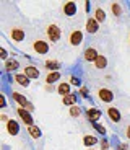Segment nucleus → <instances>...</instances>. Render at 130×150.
I'll return each mask as SVG.
<instances>
[{"label": "nucleus", "instance_id": "nucleus-1", "mask_svg": "<svg viewBox=\"0 0 130 150\" xmlns=\"http://www.w3.org/2000/svg\"><path fill=\"white\" fill-rule=\"evenodd\" d=\"M47 36H49V39L51 41H59V38H60V30L56 26V25H49V28H47Z\"/></svg>", "mask_w": 130, "mask_h": 150}, {"label": "nucleus", "instance_id": "nucleus-2", "mask_svg": "<svg viewBox=\"0 0 130 150\" xmlns=\"http://www.w3.org/2000/svg\"><path fill=\"white\" fill-rule=\"evenodd\" d=\"M98 95H99L101 101H104V103H111L112 100H114V95H112V91L108 90V88H101Z\"/></svg>", "mask_w": 130, "mask_h": 150}, {"label": "nucleus", "instance_id": "nucleus-3", "mask_svg": "<svg viewBox=\"0 0 130 150\" xmlns=\"http://www.w3.org/2000/svg\"><path fill=\"white\" fill-rule=\"evenodd\" d=\"M13 100H15V101H18L21 106H25L26 111H33V106L30 105V101H28V100H26V98L23 96V95H20V93H13Z\"/></svg>", "mask_w": 130, "mask_h": 150}, {"label": "nucleus", "instance_id": "nucleus-4", "mask_svg": "<svg viewBox=\"0 0 130 150\" xmlns=\"http://www.w3.org/2000/svg\"><path fill=\"white\" fill-rule=\"evenodd\" d=\"M82 41H83V34H82V31H80V30L72 31V34H70V44H72V46H78Z\"/></svg>", "mask_w": 130, "mask_h": 150}, {"label": "nucleus", "instance_id": "nucleus-5", "mask_svg": "<svg viewBox=\"0 0 130 150\" xmlns=\"http://www.w3.org/2000/svg\"><path fill=\"white\" fill-rule=\"evenodd\" d=\"M33 47H34V51H36L37 54H46L49 51V46L46 44L44 41H34Z\"/></svg>", "mask_w": 130, "mask_h": 150}, {"label": "nucleus", "instance_id": "nucleus-6", "mask_svg": "<svg viewBox=\"0 0 130 150\" xmlns=\"http://www.w3.org/2000/svg\"><path fill=\"white\" fill-rule=\"evenodd\" d=\"M18 114L21 116V119L25 121V124H28V126H33V117H31L30 111H26L25 108H20V109H18Z\"/></svg>", "mask_w": 130, "mask_h": 150}, {"label": "nucleus", "instance_id": "nucleus-7", "mask_svg": "<svg viewBox=\"0 0 130 150\" xmlns=\"http://www.w3.org/2000/svg\"><path fill=\"white\" fill-rule=\"evenodd\" d=\"M75 11H77V5H75V2H67V4L63 5V13L68 16L75 15Z\"/></svg>", "mask_w": 130, "mask_h": 150}, {"label": "nucleus", "instance_id": "nucleus-8", "mask_svg": "<svg viewBox=\"0 0 130 150\" xmlns=\"http://www.w3.org/2000/svg\"><path fill=\"white\" fill-rule=\"evenodd\" d=\"M7 129H8V134L16 135V134H18V131H20L18 122H16V121H13V119H10V121L7 122Z\"/></svg>", "mask_w": 130, "mask_h": 150}, {"label": "nucleus", "instance_id": "nucleus-9", "mask_svg": "<svg viewBox=\"0 0 130 150\" xmlns=\"http://www.w3.org/2000/svg\"><path fill=\"white\" fill-rule=\"evenodd\" d=\"M98 21H96V18H89L88 20V23H86V30L89 31V33H96L98 31Z\"/></svg>", "mask_w": 130, "mask_h": 150}, {"label": "nucleus", "instance_id": "nucleus-10", "mask_svg": "<svg viewBox=\"0 0 130 150\" xmlns=\"http://www.w3.org/2000/svg\"><path fill=\"white\" fill-rule=\"evenodd\" d=\"M85 59L86 60H96L98 59V52H96V49H93V47H89V49H86V52H85Z\"/></svg>", "mask_w": 130, "mask_h": 150}, {"label": "nucleus", "instance_id": "nucleus-11", "mask_svg": "<svg viewBox=\"0 0 130 150\" xmlns=\"http://www.w3.org/2000/svg\"><path fill=\"white\" fill-rule=\"evenodd\" d=\"M25 75L30 77V79H37V77H39V70L34 69V67H26L25 69Z\"/></svg>", "mask_w": 130, "mask_h": 150}, {"label": "nucleus", "instance_id": "nucleus-12", "mask_svg": "<svg viewBox=\"0 0 130 150\" xmlns=\"http://www.w3.org/2000/svg\"><path fill=\"white\" fill-rule=\"evenodd\" d=\"M99 116H101L99 109H89V111H88V119L93 121V122H96V121L99 119Z\"/></svg>", "mask_w": 130, "mask_h": 150}, {"label": "nucleus", "instance_id": "nucleus-13", "mask_svg": "<svg viewBox=\"0 0 130 150\" xmlns=\"http://www.w3.org/2000/svg\"><path fill=\"white\" fill-rule=\"evenodd\" d=\"M108 116L111 117L112 121H120V112L117 111L115 108H109L108 109Z\"/></svg>", "mask_w": 130, "mask_h": 150}, {"label": "nucleus", "instance_id": "nucleus-14", "mask_svg": "<svg viewBox=\"0 0 130 150\" xmlns=\"http://www.w3.org/2000/svg\"><path fill=\"white\" fill-rule=\"evenodd\" d=\"M57 91H59L62 96H67V95H70V85H68V83H60Z\"/></svg>", "mask_w": 130, "mask_h": 150}, {"label": "nucleus", "instance_id": "nucleus-15", "mask_svg": "<svg viewBox=\"0 0 130 150\" xmlns=\"http://www.w3.org/2000/svg\"><path fill=\"white\" fill-rule=\"evenodd\" d=\"M15 80L20 83V85H23V86H28V85H30V79H28V77H26L25 74H23V75H21V74H20V75H16V77H15Z\"/></svg>", "mask_w": 130, "mask_h": 150}, {"label": "nucleus", "instance_id": "nucleus-16", "mask_svg": "<svg viewBox=\"0 0 130 150\" xmlns=\"http://www.w3.org/2000/svg\"><path fill=\"white\" fill-rule=\"evenodd\" d=\"M106 64H108V59H106L104 56H98V59L94 60V65H96L98 69H104Z\"/></svg>", "mask_w": 130, "mask_h": 150}, {"label": "nucleus", "instance_id": "nucleus-17", "mask_svg": "<svg viewBox=\"0 0 130 150\" xmlns=\"http://www.w3.org/2000/svg\"><path fill=\"white\" fill-rule=\"evenodd\" d=\"M11 38H13V39H15V41H21L23 38H25V33H23L21 30H11Z\"/></svg>", "mask_w": 130, "mask_h": 150}, {"label": "nucleus", "instance_id": "nucleus-18", "mask_svg": "<svg viewBox=\"0 0 130 150\" xmlns=\"http://www.w3.org/2000/svg\"><path fill=\"white\" fill-rule=\"evenodd\" d=\"M75 100H77V96H75V95H67V96H63V105H67V106H73Z\"/></svg>", "mask_w": 130, "mask_h": 150}, {"label": "nucleus", "instance_id": "nucleus-19", "mask_svg": "<svg viewBox=\"0 0 130 150\" xmlns=\"http://www.w3.org/2000/svg\"><path fill=\"white\" fill-rule=\"evenodd\" d=\"M28 131H30V134L33 135L34 139H39V137H41V131H39V127H36V126H30Z\"/></svg>", "mask_w": 130, "mask_h": 150}, {"label": "nucleus", "instance_id": "nucleus-20", "mask_svg": "<svg viewBox=\"0 0 130 150\" xmlns=\"http://www.w3.org/2000/svg\"><path fill=\"white\" fill-rule=\"evenodd\" d=\"M59 79H60V75L57 74V72H51V74L47 75V83H54V82H57Z\"/></svg>", "mask_w": 130, "mask_h": 150}, {"label": "nucleus", "instance_id": "nucleus-21", "mask_svg": "<svg viewBox=\"0 0 130 150\" xmlns=\"http://www.w3.org/2000/svg\"><path fill=\"white\" fill-rule=\"evenodd\" d=\"M5 69H7L8 72L15 70V69H18V62H16V60H8L7 64H5Z\"/></svg>", "mask_w": 130, "mask_h": 150}, {"label": "nucleus", "instance_id": "nucleus-22", "mask_svg": "<svg viewBox=\"0 0 130 150\" xmlns=\"http://www.w3.org/2000/svg\"><path fill=\"white\" fill-rule=\"evenodd\" d=\"M46 67L51 69V70H56V69L60 67V64L57 62V60H47V62H46Z\"/></svg>", "mask_w": 130, "mask_h": 150}, {"label": "nucleus", "instance_id": "nucleus-23", "mask_svg": "<svg viewBox=\"0 0 130 150\" xmlns=\"http://www.w3.org/2000/svg\"><path fill=\"white\" fill-rule=\"evenodd\" d=\"M104 20H106V15H104V11L101 10V8H98V10H96V21H98V23H103Z\"/></svg>", "mask_w": 130, "mask_h": 150}, {"label": "nucleus", "instance_id": "nucleus-24", "mask_svg": "<svg viewBox=\"0 0 130 150\" xmlns=\"http://www.w3.org/2000/svg\"><path fill=\"white\" fill-rule=\"evenodd\" d=\"M96 137H93V135H86L85 137V145H93V144H96Z\"/></svg>", "mask_w": 130, "mask_h": 150}, {"label": "nucleus", "instance_id": "nucleus-25", "mask_svg": "<svg viewBox=\"0 0 130 150\" xmlns=\"http://www.w3.org/2000/svg\"><path fill=\"white\" fill-rule=\"evenodd\" d=\"M80 112H82V109L78 108V106H72V108H70V114H72L73 117L80 116Z\"/></svg>", "mask_w": 130, "mask_h": 150}, {"label": "nucleus", "instance_id": "nucleus-26", "mask_svg": "<svg viewBox=\"0 0 130 150\" xmlns=\"http://www.w3.org/2000/svg\"><path fill=\"white\" fill-rule=\"evenodd\" d=\"M112 11H114V15H117V16L122 13V11H120V7L117 4H112Z\"/></svg>", "mask_w": 130, "mask_h": 150}, {"label": "nucleus", "instance_id": "nucleus-27", "mask_svg": "<svg viewBox=\"0 0 130 150\" xmlns=\"http://www.w3.org/2000/svg\"><path fill=\"white\" fill-rule=\"evenodd\" d=\"M96 131L101 132V134H104V132H106V129H104L103 126H99V124H96Z\"/></svg>", "mask_w": 130, "mask_h": 150}, {"label": "nucleus", "instance_id": "nucleus-28", "mask_svg": "<svg viewBox=\"0 0 130 150\" xmlns=\"http://www.w3.org/2000/svg\"><path fill=\"white\" fill-rule=\"evenodd\" d=\"M101 147H103V150H109V145H108V142H106V140H103Z\"/></svg>", "mask_w": 130, "mask_h": 150}, {"label": "nucleus", "instance_id": "nucleus-29", "mask_svg": "<svg viewBox=\"0 0 130 150\" xmlns=\"http://www.w3.org/2000/svg\"><path fill=\"white\" fill-rule=\"evenodd\" d=\"M72 83H73V85H78V83H80V80L75 79V77H72Z\"/></svg>", "mask_w": 130, "mask_h": 150}, {"label": "nucleus", "instance_id": "nucleus-30", "mask_svg": "<svg viewBox=\"0 0 130 150\" xmlns=\"http://www.w3.org/2000/svg\"><path fill=\"white\" fill-rule=\"evenodd\" d=\"M0 56H2V59H7V52H5V51H2V52H0Z\"/></svg>", "mask_w": 130, "mask_h": 150}, {"label": "nucleus", "instance_id": "nucleus-31", "mask_svg": "<svg viewBox=\"0 0 130 150\" xmlns=\"http://www.w3.org/2000/svg\"><path fill=\"white\" fill-rule=\"evenodd\" d=\"M127 137H129V139H130V126H129V127H127Z\"/></svg>", "mask_w": 130, "mask_h": 150}]
</instances>
